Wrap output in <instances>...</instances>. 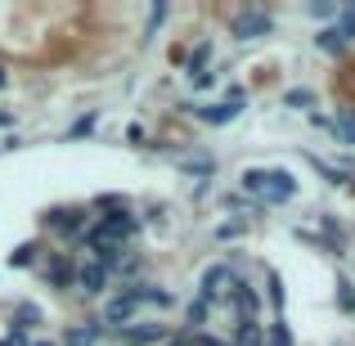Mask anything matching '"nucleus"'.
<instances>
[{
    "instance_id": "1",
    "label": "nucleus",
    "mask_w": 355,
    "mask_h": 346,
    "mask_svg": "<svg viewBox=\"0 0 355 346\" xmlns=\"http://www.w3.org/2000/svg\"><path fill=\"white\" fill-rule=\"evenodd\" d=\"M41 225L50 234H59L63 243H77L81 234L90 230V207H50L41 216Z\"/></svg>"
},
{
    "instance_id": "2",
    "label": "nucleus",
    "mask_w": 355,
    "mask_h": 346,
    "mask_svg": "<svg viewBox=\"0 0 355 346\" xmlns=\"http://www.w3.org/2000/svg\"><path fill=\"white\" fill-rule=\"evenodd\" d=\"M230 32H234L239 41H261V36L275 32V14H270L266 5H248L230 18Z\"/></svg>"
},
{
    "instance_id": "3",
    "label": "nucleus",
    "mask_w": 355,
    "mask_h": 346,
    "mask_svg": "<svg viewBox=\"0 0 355 346\" xmlns=\"http://www.w3.org/2000/svg\"><path fill=\"white\" fill-rule=\"evenodd\" d=\"M144 230V220L135 216V211H108V216H99L95 220V234H104V239H113V243H121V248H126L130 239H135V234Z\"/></svg>"
},
{
    "instance_id": "4",
    "label": "nucleus",
    "mask_w": 355,
    "mask_h": 346,
    "mask_svg": "<svg viewBox=\"0 0 355 346\" xmlns=\"http://www.w3.org/2000/svg\"><path fill=\"white\" fill-rule=\"evenodd\" d=\"M45 284L54 288V293H68V288H77V261H72V252H50V261L41 266Z\"/></svg>"
},
{
    "instance_id": "5",
    "label": "nucleus",
    "mask_w": 355,
    "mask_h": 346,
    "mask_svg": "<svg viewBox=\"0 0 355 346\" xmlns=\"http://www.w3.org/2000/svg\"><path fill=\"white\" fill-rule=\"evenodd\" d=\"M113 338L121 342V346H153V342H162L166 338V324H157V320H144V324H126V329H117Z\"/></svg>"
},
{
    "instance_id": "6",
    "label": "nucleus",
    "mask_w": 355,
    "mask_h": 346,
    "mask_svg": "<svg viewBox=\"0 0 355 346\" xmlns=\"http://www.w3.org/2000/svg\"><path fill=\"white\" fill-rule=\"evenodd\" d=\"M288 198H297V180L284 171V166L266 171V193H261V207H275V202H288Z\"/></svg>"
},
{
    "instance_id": "7",
    "label": "nucleus",
    "mask_w": 355,
    "mask_h": 346,
    "mask_svg": "<svg viewBox=\"0 0 355 346\" xmlns=\"http://www.w3.org/2000/svg\"><path fill=\"white\" fill-rule=\"evenodd\" d=\"M77 284L86 297H104L108 288H113V275H108L104 266H95V261H86V266H77Z\"/></svg>"
},
{
    "instance_id": "8",
    "label": "nucleus",
    "mask_w": 355,
    "mask_h": 346,
    "mask_svg": "<svg viewBox=\"0 0 355 346\" xmlns=\"http://www.w3.org/2000/svg\"><path fill=\"white\" fill-rule=\"evenodd\" d=\"M104 324L99 320H86V324H72V329H63V338H59V346H99L104 342Z\"/></svg>"
},
{
    "instance_id": "9",
    "label": "nucleus",
    "mask_w": 355,
    "mask_h": 346,
    "mask_svg": "<svg viewBox=\"0 0 355 346\" xmlns=\"http://www.w3.org/2000/svg\"><path fill=\"white\" fill-rule=\"evenodd\" d=\"M230 302L239 306V320H257V315H261V293L248 284V279H234V293H230Z\"/></svg>"
},
{
    "instance_id": "10",
    "label": "nucleus",
    "mask_w": 355,
    "mask_h": 346,
    "mask_svg": "<svg viewBox=\"0 0 355 346\" xmlns=\"http://www.w3.org/2000/svg\"><path fill=\"white\" fill-rule=\"evenodd\" d=\"M239 113H243V104H225V99H216V104H202L193 117L207 121V126H230V121H234Z\"/></svg>"
},
{
    "instance_id": "11",
    "label": "nucleus",
    "mask_w": 355,
    "mask_h": 346,
    "mask_svg": "<svg viewBox=\"0 0 355 346\" xmlns=\"http://www.w3.org/2000/svg\"><path fill=\"white\" fill-rule=\"evenodd\" d=\"M211 59H216V45H211V41H198V45H193V54H184V77H189V81L202 77Z\"/></svg>"
},
{
    "instance_id": "12",
    "label": "nucleus",
    "mask_w": 355,
    "mask_h": 346,
    "mask_svg": "<svg viewBox=\"0 0 355 346\" xmlns=\"http://www.w3.org/2000/svg\"><path fill=\"white\" fill-rule=\"evenodd\" d=\"M41 306H32V302H18L14 306V324H9V329H23V333H32V329H41Z\"/></svg>"
},
{
    "instance_id": "13",
    "label": "nucleus",
    "mask_w": 355,
    "mask_h": 346,
    "mask_svg": "<svg viewBox=\"0 0 355 346\" xmlns=\"http://www.w3.org/2000/svg\"><path fill=\"white\" fill-rule=\"evenodd\" d=\"M239 184H243V193H248V198L261 202V193H266V166H248V171L239 175Z\"/></svg>"
},
{
    "instance_id": "14",
    "label": "nucleus",
    "mask_w": 355,
    "mask_h": 346,
    "mask_svg": "<svg viewBox=\"0 0 355 346\" xmlns=\"http://www.w3.org/2000/svg\"><path fill=\"white\" fill-rule=\"evenodd\" d=\"M333 135L342 139V144H355V108H338V117H333Z\"/></svg>"
},
{
    "instance_id": "15",
    "label": "nucleus",
    "mask_w": 355,
    "mask_h": 346,
    "mask_svg": "<svg viewBox=\"0 0 355 346\" xmlns=\"http://www.w3.org/2000/svg\"><path fill=\"white\" fill-rule=\"evenodd\" d=\"M306 162H311V166H315V171H320V175H324V180H329V184H338V189H342V184H347V189H351V175L342 171V166H333V162H320V157H315V153H306Z\"/></svg>"
},
{
    "instance_id": "16",
    "label": "nucleus",
    "mask_w": 355,
    "mask_h": 346,
    "mask_svg": "<svg viewBox=\"0 0 355 346\" xmlns=\"http://www.w3.org/2000/svg\"><path fill=\"white\" fill-rule=\"evenodd\" d=\"M315 45H320L324 54H333V59H342V54H347V41L338 36V27H320V36H315Z\"/></svg>"
},
{
    "instance_id": "17",
    "label": "nucleus",
    "mask_w": 355,
    "mask_h": 346,
    "mask_svg": "<svg viewBox=\"0 0 355 346\" xmlns=\"http://www.w3.org/2000/svg\"><path fill=\"white\" fill-rule=\"evenodd\" d=\"M41 243H23V248H14V257H9V266L14 270H27V266H41Z\"/></svg>"
},
{
    "instance_id": "18",
    "label": "nucleus",
    "mask_w": 355,
    "mask_h": 346,
    "mask_svg": "<svg viewBox=\"0 0 355 346\" xmlns=\"http://www.w3.org/2000/svg\"><path fill=\"white\" fill-rule=\"evenodd\" d=\"M207 315H211V306L202 302V297H198V302H189V306H184V329H189V333H198L202 324H207Z\"/></svg>"
},
{
    "instance_id": "19",
    "label": "nucleus",
    "mask_w": 355,
    "mask_h": 346,
    "mask_svg": "<svg viewBox=\"0 0 355 346\" xmlns=\"http://www.w3.org/2000/svg\"><path fill=\"white\" fill-rule=\"evenodd\" d=\"M180 171H189V175H202V180H211V175H216V157H180Z\"/></svg>"
},
{
    "instance_id": "20",
    "label": "nucleus",
    "mask_w": 355,
    "mask_h": 346,
    "mask_svg": "<svg viewBox=\"0 0 355 346\" xmlns=\"http://www.w3.org/2000/svg\"><path fill=\"white\" fill-rule=\"evenodd\" d=\"M266 346H297L293 342V329H288V320L279 315L275 324H270V333H266Z\"/></svg>"
},
{
    "instance_id": "21",
    "label": "nucleus",
    "mask_w": 355,
    "mask_h": 346,
    "mask_svg": "<svg viewBox=\"0 0 355 346\" xmlns=\"http://www.w3.org/2000/svg\"><path fill=\"white\" fill-rule=\"evenodd\" d=\"M338 311L342 315H355V284L347 275H338Z\"/></svg>"
},
{
    "instance_id": "22",
    "label": "nucleus",
    "mask_w": 355,
    "mask_h": 346,
    "mask_svg": "<svg viewBox=\"0 0 355 346\" xmlns=\"http://www.w3.org/2000/svg\"><path fill=\"white\" fill-rule=\"evenodd\" d=\"M338 36H342V41H355V5H342L338 9Z\"/></svg>"
},
{
    "instance_id": "23",
    "label": "nucleus",
    "mask_w": 355,
    "mask_h": 346,
    "mask_svg": "<svg viewBox=\"0 0 355 346\" xmlns=\"http://www.w3.org/2000/svg\"><path fill=\"white\" fill-rule=\"evenodd\" d=\"M311 104H315V90H306V86L284 90V108H311Z\"/></svg>"
},
{
    "instance_id": "24",
    "label": "nucleus",
    "mask_w": 355,
    "mask_h": 346,
    "mask_svg": "<svg viewBox=\"0 0 355 346\" xmlns=\"http://www.w3.org/2000/svg\"><path fill=\"white\" fill-rule=\"evenodd\" d=\"M266 293H270V306L284 315V279H279L275 270H266Z\"/></svg>"
},
{
    "instance_id": "25",
    "label": "nucleus",
    "mask_w": 355,
    "mask_h": 346,
    "mask_svg": "<svg viewBox=\"0 0 355 346\" xmlns=\"http://www.w3.org/2000/svg\"><path fill=\"white\" fill-rule=\"evenodd\" d=\"M90 207H95V211H104V216H108V211H126V207H130V202H126V198H121V193H99V198H95V202H90Z\"/></svg>"
},
{
    "instance_id": "26",
    "label": "nucleus",
    "mask_w": 355,
    "mask_h": 346,
    "mask_svg": "<svg viewBox=\"0 0 355 346\" xmlns=\"http://www.w3.org/2000/svg\"><path fill=\"white\" fill-rule=\"evenodd\" d=\"M239 234H248V216H234V220H225V225H216V239L225 243V239H239Z\"/></svg>"
},
{
    "instance_id": "27",
    "label": "nucleus",
    "mask_w": 355,
    "mask_h": 346,
    "mask_svg": "<svg viewBox=\"0 0 355 346\" xmlns=\"http://www.w3.org/2000/svg\"><path fill=\"white\" fill-rule=\"evenodd\" d=\"M162 23H166V5H162V0H157V5L148 9V27H144V36H139V41H148V36H153V32H157V27H162Z\"/></svg>"
},
{
    "instance_id": "28",
    "label": "nucleus",
    "mask_w": 355,
    "mask_h": 346,
    "mask_svg": "<svg viewBox=\"0 0 355 346\" xmlns=\"http://www.w3.org/2000/svg\"><path fill=\"white\" fill-rule=\"evenodd\" d=\"M95 121H99V113H86L81 121H72V126H68V139H81V135H90V130H95Z\"/></svg>"
},
{
    "instance_id": "29",
    "label": "nucleus",
    "mask_w": 355,
    "mask_h": 346,
    "mask_svg": "<svg viewBox=\"0 0 355 346\" xmlns=\"http://www.w3.org/2000/svg\"><path fill=\"white\" fill-rule=\"evenodd\" d=\"M306 14H311V18H338V5H333V0H311Z\"/></svg>"
},
{
    "instance_id": "30",
    "label": "nucleus",
    "mask_w": 355,
    "mask_h": 346,
    "mask_svg": "<svg viewBox=\"0 0 355 346\" xmlns=\"http://www.w3.org/2000/svg\"><path fill=\"white\" fill-rule=\"evenodd\" d=\"M216 86H220V72H202V77H193V90H198V95H211Z\"/></svg>"
},
{
    "instance_id": "31",
    "label": "nucleus",
    "mask_w": 355,
    "mask_h": 346,
    "mask_svg": "<svg viewBox=\"0 0 355 346\" xmlns=\"http://www.w3.org/2000/svg\"><path fill=\"white\" fill-rule=\"evenodd\" d=\"M126 139H130V144L139 148V144H148V130H144V126L135 121V126H126Z\"/></svg>"
},
{
    "instance_id": "32",
    "label": "nucleus",
    "mask_w": 355,
    "mask_h": 346,
    "mask_svg": "<svg viewBox=\"0 0 355 346\" xmlns=\"http://www.w3.org/2000/svg\"><path fill=\"white\" fill-rule=\"evenodd\" d=\"M193 338H198V333H189V329H180V333H175V338H171V342H166V346H193Z\"/></svg>"
},
{
    "instance_id": "33",
    "label": "nucleus",
    "mask_w": 355,
    "mask_h": 346,
    "mask_svg": "<svg viewBox=\"0 0 355 346\" xmlns=\"http://www.w3.org/2000/svg\"><path fill=\"white\" fill-rule=\"evenodd\" d=\"M306 117H311V126H320V130H333V117H324V113H315V108H311V113H306Z\"/></svg>"
},
{
    "instance_id": "34",
    "label": "nucleus",
    "mask_w": 355,
    "mask_h": 346,
    "mask_svg": "<svg viewBox=\"0 0 355 346\" xmlns=\"http://www.w3.org/2000/svg\"><path fill=\"white\" fill-rule=\"evenodd\" d=\"M193 346H230L225 338H202V333H198V338H193Z\"/></svg>"
},
{
    "instance_id": "35",
    "label": "nucleus",
    "mask_w": 355,
    "mask_h": 346,
    "mask_svg": "<svg viewBox=\"0 0 355 346\" xmlns=\"http://www.w3.org/2000/svg\"><path fill=\"white\" fill-rule=\"evenodd\" d=\"M5 86H9V72H5V68H0V90H5Z\"/></svg>"
},
{
    "instance_id": "36",
    "label": "nucleus",
    "mask_w": 355,
    "mask_h": 346,
    "mask_svg": "<svg viewBox=\"0 0 355 346\" xmlns=\"http://www.w3.org/2000/svg\"><path fill=\"white\" fill-rule=\"evenodd\" d=\"M32 346H54V342H32Z\"/></svg>"
}]
</instances>
